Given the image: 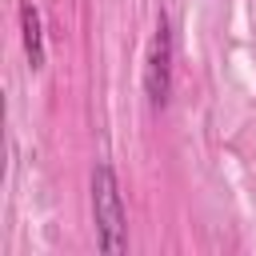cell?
I'll list each match as a JSON object with an SVG mask.
<instances>
[{
	"label": "cell",
	"mask_w": 256,
	"mask_h": 256,
	"mask_svg": "<svg viewBox=\"0 0 256 256\" xmlns=\"http://www.w3.org/2000/svg\"><path fill=\"white\" fill-rule=\"evenodd\" d=\"M168 92H172V24L160 12L152 40H148V52H144V96L152 108H164Z\"/></svg>",
	"instance_id": "7a4b0ae2"
},
{
	"label": "cell",
	"mask_w": 256,
	"mask_h": 256,
	"mask_svg": "<svg viewBox=\"0 0 256 256\" xmlns=\"http://www.w3.org/2000/svg\"><path fill=\"white\" fill-rule=\"evenodd\" d=\"M92 216H96V236L100 248L108 256L128 248V216H124V200H120V184L112 164H96L92 168Z\"/></svg>",
	"instance_id": "6da1fadb"
},
{
	"label": "cell",
	"mask_w": 256,
	"mask_h": 256,
	"mask_svg": "<svg viewBox=\"0 0 256 256\" xmlns=\"http://www.w3.org/2000/svg\"><path fill=\"white\" fill-rule=\"evenodd\" d=\"M20 36H24V56H28V68L40 72L44 68V28H40V12L32 0L20 4Z\"/></svg>",
	"instance_id": "3957f363"
}]
</instances>
